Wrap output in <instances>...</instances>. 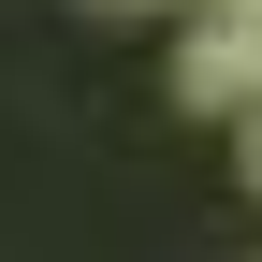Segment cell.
<instances>
[{
  "label": "cell",
  "mask_w": 262,
  "mask_h": 262,
  "mask_svg": "<svg viewBox=\"0 0 262 262\" xmlns=\"http://www.w3.org/2000/svg\"><path fill=\"white\" fill-rule=\"evenodd\" d=\"M233 160H248V189H262V102H248V117H233Z\"/></svg>",
  "instance_id": "6da1fadb"
},
{
  "label": "cell",
  "mask_w": 262,
  "mask_h": 262,
  "mask_svg": "<svg viewBox=\"0 0 262 262\" xmlns=\"http://www.w3.org/2000/svg\"><path fill=\"white\" fill-rule=\"evenodd\" d=\"M73 15H175V0H73Z\"/></svg>",
  "instance_id": "7a4b0ae2"
},
{
  "label": "cell",
  "mask_w": 262,
  "mask_h": 262,
  "mask_svg": "<svg viewBox=\"0 0 262 262\" xmlns=\"http://www.w3.org/2000/svg\"><path fill=\"white\" fill-rule=\"evenodd\" d=\"M189 15H248V0H189Z\"/></svg>",
  "instance_id": "3957f363"
}]
</instances>
